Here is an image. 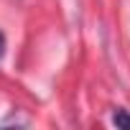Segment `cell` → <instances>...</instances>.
<instances>
[{"mask_svg":"<svg viewBox=\"0 0 130 130\" xmlns=\"http://www.w3.org/2000/svg\"><path fill=\"white\" fill-rule=\"evenodd\" d=\"M3 51H5V38H3V33H0V56H3Z\"/></svg>","mask_w":130,"mask_h":130,"instance_id":"cell-2","label":"cell"},{"mask_svg":"<svg viewBox=\"0 0 130 130\" xmlns=\"http://www.w3.org/2000/svg\"><path fill=\"white\" fill-rule=\"evenodd\" d=\"M112 122H115L117 127H130V112H127V110H115Z\"/></svg>","mask_w":130,"mask_h":130,"instance_id":"cell-1","label":"cell"}]
</instances>
